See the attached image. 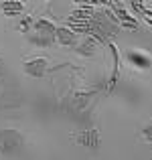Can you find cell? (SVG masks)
<instances>
[{
	"label": "cell",
	"mask_w": 152,
	"mask_h": 160,
	"mask_svg": "<svg viewBox=\"0 0 152 160\" xmlns=\"http://www.w3.org/2000/svg\"><path fill=\"white\" fill-rule=\"evenodd\" d=\"M55 31H57V27L51 20H45V18L33 20V27L28 31V41L39 45V47H49L55 41Z\"/></svg>",
	"instance_id": "cell-1"
},
{
	"label": "cell",
	"mask_w": 152,
	"mask_h": 160,
	"mask_svg": "<svg viewBox=\"0 0 152 160\" xmlns=\"http://www.w3.org/2000/svg\"><path fill=\"white\" fill-rule=\"evenodd\" d=\"M24 138L18 130H12V128H6V130H0V154H10L14 150H18L23 146Z\"/></svg>",
	"instance_id": "cell-2"
},
{
	"label": "cell",
	"mask_w": 152,
	"mask_h": 160,
	"mask_svg": "<svg viewBox=\"0 0 152 160\" xmlns=\"http://www.w3.org/2000/svg\"><path fill=\"white\" fill-rule=\"evenodd\" d=\"M47 63H49V61H47L45 57L28 59V61H24V71H27V75H31V77H45Z\"/></svg>",
	"instance_id": "cell-3"
},
{
	"label": "cell",
	"mask_w": 152,
	"mask_h": 160,
	"mask_svg": "<svg viewBox=\"0 0 152 160\" xmlns=\"http://www.w3.org/2000/svg\"><path fill=\"white\" fill-rule=\"evenodd\" d=\"M77 142L85 148H91L95 150L99 146V132L95 128H83L81 132L77 134Z\"/></svg>",
	"instance_id": "cell-4"
},
{
	"label": "cell",
	"mask_w": 152,
	"mask_h": 160,
	"mask_svg": "<svg viewBox=\"0 0 152 160\" xmlns=\"http://www.w3.org/2000/svg\"><path fill=\"white\" fill-rule=\"evenodd\" d=\"M55 39H57L61 45H65V47H77L79 45L77 32H73L69 27H59L57 31H55Z\"/></svg>",
	"instance_id": "cell-5"
},
{
	"label": "cell",
	"mask_w": 152,
	"mask_h": 160,
	"mask_svg": "<svg viewBox=\"0 0 152 160\" xmlns=\"http://www.w3.org/2000/svg\"><path fill=\"white\" fill-rule=\"evenodd\" d=\"M101 41H98L95 37H87L85 41H81V43L77 45V53H81V55H87V57H94L95 53L101 49Z\"/></svg>",
	"instance_id": "cell-6"
},
{
	"label": "cell",
	"mask_w": 152,
	"mask_h": 160,
	"mask_svg": "<svg viewBox=\"0 0 152 160\" xmlns=\"http://www.w3.org/2000/svg\"><path fill=\"white\" fill-rule=\"evenodd\" d=\"M94 98V91H77V93L71 95V109L73 112H81L87 108V103Z\"/></svg>",
	"instance_id": "cell-7"
},
{
	"label": "cell",
	"mask_w": 152,
	"mask_h": 160,
	"mask_svg": "<svg viewBox=\"0 0 152 160\" xmlns=\"http://www.w3.org/2000/svg\"><path fill=\"white\" fill-rule=\"evenodd\" d=\"M109 51H112V57H114V65H112V73H109V79H108V91H112L116 87L118 79H120V61H118V49L116 45H109Z\"/></svg>",
	"instance_id": "cell-8"
},
{
	"label": "cell",
	"mask_w": 152,
	"mask_h": 160,
	"mask_svg": "<svg viewBox=\"0 0 152 160\" xmlns=\"http://www.w3.org/2000/svg\"><path fill=\"white\" fill-rule=\"evenodd\" d=\"M24 8L23 2H2V10L6 12L8 16H14V14H20Z\"/></svg>",
	"instance_id": "cell-9"
},
{
	"label": "cell",
	"mask_w": 152,
	"mask_h": 160,
	"mask_svg": "<svg viewBox=\"0 0 152 160\" xmlns=\"http://www.w3.org/2000/svg\"><path fill=\"white\" fill-rule=\"evenodd\" d=\"M128 59L130 61H134L138 67H150V59L148 57H144V55H140V53H136V51H132V53H128Z\"/></svg>",
	"instance_id": "cell-10"
},
{
	"label": "cell",
	"mask_w": 152,
	"mask_h": 160,
	"mask_svg": "<svg viewBox=\"0 0 152 160\" xmlns=\"http://www.w3.org/2000/svg\"><path fill=\"white\" fill-rule=\"evenodd\" d=\"M144 138H146V140H150V142H152V122H150V124H148V126L144 128Z\"/></svg>",
	"instance_id": "cell-11"
}]
</instances>
